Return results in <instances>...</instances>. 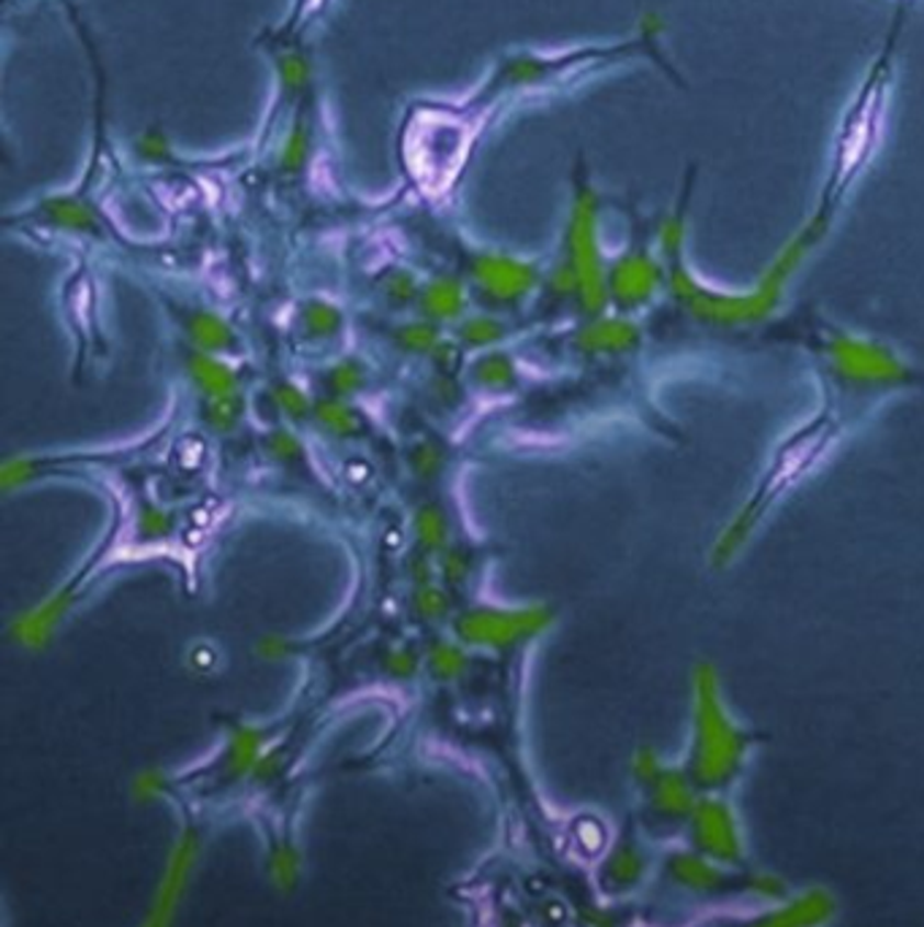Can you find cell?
Returning <instances> with one entry per match:
<instances>
[{"label":"cell","mask_w":924,"mask_h":927,"mask_svg":"<svg viewBox=\"0 0 924 927\" xmlns=\"http://www.w3.org/2000/svg\"><path fill=\"white\" fill-rule=\"evenodd\" d=\"M475 274L481 278V282L488 287V291H494L496 296H502V298L510 296L512 285L521 280V269H518L516 263H510V258H496V256L477 258Z\"/></svg>","instance_id":"obj_1"},{"label":"cell","mask_w":924,"mask_h":927,"mask_svg":"<svg viewBox=\"0 0 924 927\" xmlns=\"http://www.w3.org/2000/svg\"><path fill=\"white\" fill-rule=\"evenodd\" d=\"M429 309L435 315H453L459 309V291L448 282L431 287L429 291Z\"/></svg>","instance_id":"obj_2"}]
</instances>
